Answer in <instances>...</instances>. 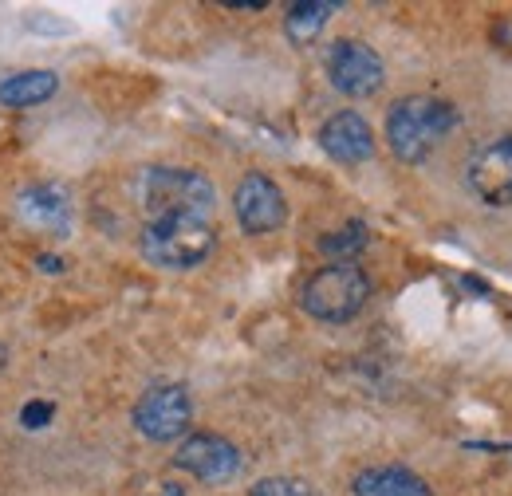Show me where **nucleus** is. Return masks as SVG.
Instances as JSON below:
<instances>
[{
  "label": "nucleus",
  "instance_id": "nucleus-12",
  "mask_svg": "<svg viewBox=\"0 0 512 496\" xmlns=\"http://www.w3.org/2000/svg\"><path fill=\"white\" fill-rule=\"evenodd\" d=\"M351 496H430L426 481L402 465H383V469H363L351 485Z\"/></svg>",
  "mask_w": 512,
  "mask_h": 496
},
{
  "label": "nucleus",
  "instance_id": "nucleus-11",
  "mask_svg": "<svg viewBox=\"0 0 512 496\" xmlns=\"http://www.w3.org/2000/svg\"><path fill=\"white\" fill-rule=\"evenodd\" d=\"M56 91H60V75L56 71L28 67V71H16V75H8L0 83V107L24 111V107H36V103H48Z\"/></svg>",
  "mask_w": 512,
  "mask_h": 496
},
{
  "label": "nucleus",
  "instance_id": "nucleus-20",
  "mask_svg": "<svg viewBox=\"0 0 512 496\" xmlns=\"http://www.w3.org/2000/svg\"><path fill=\"white\" fill-rule=\"evenodd\" d=\"M4 363H8V347L0 343V371H4Z\"/></svg>",
  "mask_w": 512,
  "mask_h": 496
},
{
  "label": "nucleus",
  "instance_id": "nucleus-5",
  "mask_svg": "<svg viewBox=\"0 0 512 496\" xmlns=\"http://www.w3.org/2000/svg\"><path fill=\"white\" fill-rule=\"evenodd\" d=\"M327 79L347 99H371L386 83L383 56L363 40H335L327 48Z\"/></svg>",
  "mask_w": 512,
  "mask_h": 496
},
{
  "label": "nucleus",
  "instance_id": "nucleus-17",
  "mask_svg": "<svg viewBox=\"0 0 512 496\" xmlns=\"http://www.w3.org/2000/svg\"><path fill=\"white\" fill-rule=\"evenodd\" d=\"M52 414H56L52 402H28V406L20 410V426H24V430H44V426L52 422Z\"/></svg>",
  "mask_w": 512,
  "mask_h": 496
},
{
  "label": "nucleus",
  "instance_id": "nucleus-7",
  "mask_svg": "<svg viewBox=\"0 0 512 496\" xmlns=\"http://www.w3.org/2000/svg\"><path fill=\"white\" fill-rule=\"evenodd\" d=\"M174 465H178L182 473L197 477L201 485H229V481L241 473L245 457H241V449H237L229 437L186 434L182 445H178V453H174Z\"/></svg>",
  "mask_w": 512,
  "mask_h": 496
},
{
  "label": "nucleus",
  "instance_id": "nucleus-15",
  "mask_svg": "<svg viewBox=\"0 0 512 496\" xmlns=\"http://www.w3.org/2000/svg\"><path fill=\"white\" fill-rule=\"evenodd\" d=\"M320 248L327 256H335V260H351V256H359L367 248V225L363 221H347L339 233H327Z\"/></svg>",
  "mask_w": 512,
  "mask_h": 496
},
{
  "label": "nucleus",
  "instance_id": "nucleus-10",
  "mask_svg": "<svg viewBox=\"0 0 512 496\" xmlns=\"http://www.w3.org/2000/svg\"><path fill=\"white\" fill-rule=\"evenodd\" d=\"M323 154L339 166H359L375 154V130L359 111H339L320 126Z\"/></svg>",
  "mask_w": 512,
  "mask_h": 496
},
{
  "label": "nucleus",
  "instance_id": "nucleus-13",
  "mask_svg": "<svg viewBox=\"0 0 512 496\" xmlns=\"http://www.w3.org/2000/svg\"><path fill=\"white\" fill-rule=\"evenodd\" d=\"M67 213H71V205L60 186H32L20 193V217L36 229H64Z\"/></svg>",
  "mask_w": 512,
  "mask_h": 496
},
{
  "label": "nucleus",
  "instance_id": "nucleus-16",
  "mask_svg": "<svg viewBox=\"0 0 512 496\" xmlns=\"http://www.w3.org/2000/svg\"><path fill=\"white\" fill-rule=\"evenodd\" d=\"M249 496H312V489L296 477H264L249 489Z\"/></svg>",
  "mask_w": 512,
  "mask_h": 496
},
{
  "label": "nucleus",
  "instance_id": "nucleus-6",
  "mask_svg": "<svg viewBox=\"0 0 512 496\" xmlns=\"http://www.w3.org/2000/svg\"><path fill=\"white\" fill-rule=\"evenodd\" d=\"M134 430L146 437V441H178L186 437L193 422V402H190V390L178 386V382H166V386H154L138 398L134 406Z\"/></svg>",
  "mask_w": 512,
  "mask_h": 496
},
{
  "label": "nucleus",
  "instance_id": "nucleus-3",
  "mask_svg": "<svg viewBox=\"0 0 512 496\" xmlns=\"http://www.w3.org/2000/svg\"><path fill=\"white\" fill-rule=\"evenodd\" d=\"M217 229L201 217H154L138 233V252L166 272H186L213 256Z\"/></svg>",
  "mask_w": 512,
  "mask_h": 496
},
{
  "label": "nucleus",
  "instance_id": "nucleus-18",
  "mask_svg": "<svg viewBox=\"0 0 512 496\" xmlns=\"http://www.w3.org/2000/svg\"><path fill=\"white\" fill-rule=\"evenodd\" d=\"M225 8H233V12H264L268 0H225Z\"/></svg>",
  "mask_w": 512,
  "mask_h": 496
},
{
  "label": "nucleus",
  "instance_id": "nucleus-14",
  "mask_svg": "<svg viewBox=\"0 0 512 496\" xmlns=\"http://www.w3.org/2000/svg\"><path fill=\"white\" fill-rule=\"evenodd\" d=\"M335 8H339L335 0H296V4L288 8V16H284V36H288L296 48L312 44L323 32V24L331 20Z\"/></svg>",
  "mask_w": 512,
  "mask_h": 496
},
{
  "label": "nucleus",
  "instance_id": "nucleus-19",
  "mask_svg": "<svg viewBox=\"0 0 512 496\" xmlns=\"http://www.w3.org/2000/svg\"><path fill=\"white\" fill-rule=\"evenodd\" d=\"M36 264H40V272H52V276L64 272V260H60V256H40Z\"/></svg>",
  "mask_w": 512,
  "mask_h": 496
},
{
  "label": "nucleus",
  "instance_id": "nucleus-8",
  "mask_svg": "<svg viewBox=\"0 0 512 496\" xmlns=\"http://www.w3.org/2000/svg\"><path fill=\"white\" fill-rule=\"evenodd\" d=\"M233 209H237V221L249 237H264V233H276L284 221H288V197L284 189L276 186L268 174H245L237 189H233Z\"/></svg>",
  "mask_w": 512,
  "mask_h": 496
},
{
  "label": "nucleus",
  "instance_id": "nucleus-2",
  "mask_svg": "<svg viewBox=\"0 0 512 496\" xmlns=\"http://www.w3.org/2000/svg\"><path fill=\"white\" fill-rule=\"evenodd\" d=\"M457 126V111L434 95H406L386 115V142L398 162H422L449 130Z\"/></svg>",
  "mask_w": 512,
  "mask_h": 496
},
{
  "label": "nucleus",
  "instance_id": "nucleus-4",
  "mask_svg": "<svg viewBox=\"0 0 512 496\" xmlns=\"http://www.w3.org/2000/svg\"><path fill=\"white\" fill-rule=\"evenodd\" d=\"M371 300V276L355 260H331L300 288V308L320 323H347Z\"/></svg>",
  "mask_w": 512,
  "mask_h": 496
},
{
  "label": "nucleus",
  "instance_id": "nucleus-9",
  "mask_svg": "<svg viewBox=\"0 0 512 496\" xmlns=\"http://www.w3.org/2000/svg\"><path fill=\"white\" fill-rule=\"evenodd\" d=\"M469 189L485 201V205H512V138H493L485 146L473 150L469 166H465Z\"/></svg>",
  "mask_w": 512,
  "mask_h": 496
},
{
  "label": "nucleus",
  "instance_id": "nucleus-1",
  "mask_svg": "<svg viewBox=\"0 0 512 496\" xmlns=\"http://www.w3.org/2000/svg\"><path fill=\"white\" fill-rule=\"evenodd\" d=\"M138 205L146 209V217H201L209 221L213 205H217V189L201 170L186 166H146L134 182Z\"/></svg>",
  "mask_w": 512,
  "mask_h": 496
}]
</instances>
